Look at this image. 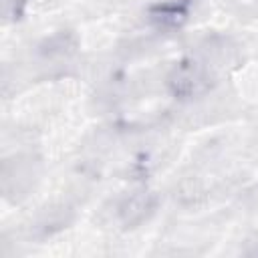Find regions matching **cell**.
<instances>
[{
    "label": "cell",
    "mask_w": 258,
    "mask_h": 258,
    "mask_svg": "<svg viewBox=\"0 0 258 258\" xmlns=\"http://www.w3.org/2000/svg\"><path fill=\"white\" fill-rule=\"evenodd\" d=\"M210 85V77L204 64L194 58L179 62L169 75V89L175 97H196L204 93Z\"/></svg>",
    "instance_id": "1"
},
{
    "label": "cell",
    "mask_w": 258,
    "mask_h": 258,
    "mask_svg": "<svg viewBox=\"0 0 258 258\" xmlns=\"http://www.w3.org/2000/svg\"><path fill=\"white\" fill-rule=\"evenodd\" d=\"M153 20L161 22V24H179L185 16V8H181L179 4L167 2V4H159L151 10Z\"/></svg>",
    "instance_id": "2"
}]
</instances>
